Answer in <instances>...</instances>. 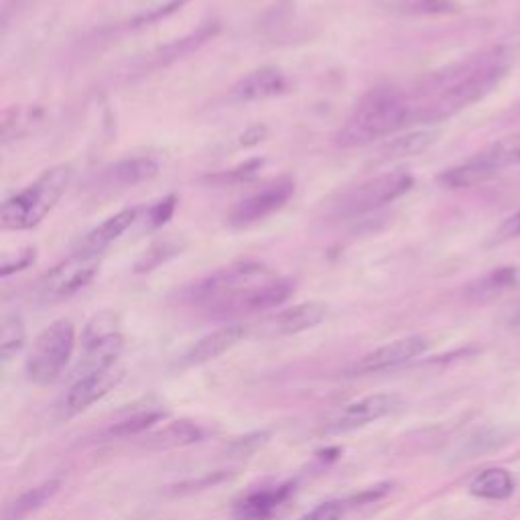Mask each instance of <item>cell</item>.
I'll list each match as a JSON object with an SVG mask.
<instances>
[{"instance_id": "20", "label": "cell", "mask_w": 520, "mask_h": 520, "mask_svg": "<svg viewBox=\"0 0 520 520\" xmlns=\"http://www.w3.org/2000/svg\"><path fill=\"white\" fill-rule=\"evenodd\" d=\"M494 175H496V171L490 165H486L480 155H474L472 159H468L462 165L445 169L437 181L447 189H468V187L488 181Z\"/></svg>"}, {"instance_id": "17", "label": "cell", "mask_w": 520, "mask_h": 520, "mask_svg": "<svg viewBox=\"0 0 520 520\" xmlns=\"http://www.w3.org/2000/svg\"><path fill=\"white\" fill-rule=\"evenodd\" d=\"M216 29H218L216 23H208V25L200 27L195 33H191V35H187V37H183V39H177V41H173V43L161 47L159 51H155L153 55L147 57V61L143 63V72H147V70H157V68H161V65H169V63H173V61H177V59L187 57V55L193 53V51H198L204 43H208V41L214 37Z\"/></svg>"}, {"instance_id": "25", "label": "cell", "mask_w": 520, "mask_h": 520, "mask_svg": "<svg viewBox=\"0 0 520 520\" xmlns=\"http://www.w3.org/2000/svg\"><path fill=\"white\" fill-rule=\"evenodd\" d=\"M185 248V242L183 240H177V238H163V240H157L153 242L135 263V271L137 273H151L155 269H159L161 265L169 263L171 258L179 256Z\"/></svg>"}, {"instance_id": "24", "label": "cell", "mask_w": 520, "mask_h": 520, "mask_svg": "<svg viewBox=\"0 0 520 520\" xmlns=\"http://www.w3.org/2000/svg\"><path fill=\"white\" fill-rule=\"evenodd\" d=\"M287 494H289V486H283L277 490L254 492L238 504L236 512L242 520H267L269 516H273V512L279 508V504L287 498Z\"/></svg>"}, {"instance_id": "11", "label": "cell", "mask_w": 520, "mask_h": 520, "mask_svg": "<svg viewBox=\"0 0 520 520\" xmlns=\"http://www.w3.org/2000/svg\"><path fill=\"white\" fill-rule=\"evenodd\" d=\"M429 348L427 338L423 336H407L399 338L390 344H384L376 348L374 352H368L366 356L358 358L350 368V376H364V374H376L384 370H393L397 366H403L417 356H421Z\"/></svg>"}, {"instance_id": "31", "label": "cell", "mask_w": 520, "mask_h": 520, "mask_svg": "<svg viewBox=\"0 0 520 520\" xmlns=\"http://www.w3.org/2000/svg\"><path fill=\"white\" fill-rule=\"evenodd\" d=\"M346 510L344 502L338 500H330V502H323L319 506H315L311 512H307L301 520H342Z\"/></svg>"}, {"instance_id": "4", "label": "cell", "mask_w": 520, "mask_h": 520, "mask_svg": "<svg viewBox=\"0 0 520 520\" xmlns=\"http://www.w3.org/2000/svg\"><path fill=\"white\" fill-rule=\"evenodd\" d=\"M74 177L72 165H55L31 185L15 193L0 208V224L7 230H31L45 220L68 191Z\"/></svg>"}, {"instance_id": "16", "label": "cell", "mask_w": 520, "mask_h": 520, "mask_svg": "<svg viewBox=\"0 0 520 520\" xmlns=\"http://www.w3.org/2000/svg\"><path fill=\"white\" fill-rule=\"evenodd\" d=\"M137 218H139L137 208H128V210H122V212L110 216L106 222H102L92 232H88L76 250L102 258V254L110 248V244L116 242L130 226H133L137 222Z\"/></svg>"}, {"instance_id": "18", "label": "cell", "mask_w": 520, "mask_h": 520, "mask_svg": "<svg viewBox=\"0 0 520 520\" xmlns=\"http://www.w3.org/2000/svg\"><path fill=\"white\" fill-rule=\"evenodd\" d=\"M157 173L159 165L153 157H133L108 167L104 173V183L108 187H133L153 179Z\"/></svg>"}, {"instance_id": "22", "label": "cell", "mask_w": 520, "mask_h": 520, "mask_svg": "<svg viewBox=\"0 0 520 520\" xmlns=\"http://www.w3.org/2000/svg\"><path fill=\"white\" fill-rule=\"evenodd\" d=\"M204 439V429L193 423V421H175L163 427L161 431L153 433L145 445L151 449H175V447H185L191 443H198Z\"/></svg>"}, {"instance_id": "19", "label": "cell", "mask_w": 520, "mask_h": 520, "mask_svg": "<svg viewBox=\"0 0 520 520\" xmlns=\"http://www.w3.org/2000/svg\"><path fill=\"white\" fill-rule=\"evenodd\" d=\"M439 139V130H413V133L390 139L380 149L382 161H401L417 157L433 147Z\"/></svg>"}, {"instance_id": "8", "label": "cell", "mask_w": 520, "mask_h": 520, "mask_svg": "<svg viewBox=\"0 0 520 520\" xmlns=\"http://www.w3.org/2000/svg\"><path fill=\"white\" fill-rule=\"evenodd\" d=\"M100 269V256L74 250V254L53 267L41 281L39 293L47 301L68 299L88 287Z\"/></svg>"}, {"instance_id": "3", "label": "cell", "mask_w": 520, "mask_h": 520, "mask_svg": "<svg viewBox=\"0 0 520 520\" xmlns=\"http://www.w3.org/2000/svg\"><path fill=\"white\" fill-rule=\"evenodd\" d=\"M415 122L413 100L395 88H376L364 94L352 114L338 130L336 143L344 149L364 147L380 139L395 137Z\"/></svg>"}, {"instance_id": "29", "label": "cell", "mask_w": 520, "mask_h": 520, "mask_svg": "<svg viewBox=\"0 0 520 520\" xmlns=\"http://www.w3.org/2000/svg\"><path fill=\"white\" fill-rule=\"evenodd\" d=\"M161 419H165V413H161V411H141V413L130 415V417L122 419L120 423L112 425L110 435H114V437H133V435H139V433L151 429Z\"/></svg>"}, {"instance_id": "15", "label": "cell", "mask_w": 520, "mask_h": 520, "mask_svg": "<svg viewBox=\"0 0 520 520\" xmlns=\"http://www.w3.org/2000/svg\"><path fill=\"white\" fill-rule=\"evenodd\" d=\"M289 90V80L283 70L275 65H263L250 74H246L234 88L232 94L240 102H258L281 96Z\"/></svg>"}, {"instance_id": "5", "label": "cell", "mask_w": 520, "mask_h": 520, "mask_svg": "<svg viewBox=\"0 0 520 520\" xmlns=\"http://www.w3.org/2000/svg\"><path fill=\"white\" fill-rule=\"evenodd\" d=\"M76 346V328L70 319H57L37 336L29 358L27 376L33 384H53L68 366Z\"/></svg>"}, {"instance_id": "23", "label": "cell", "mask_w": 520, "mask_h": 520, "mask_svg": "<svg viewBox=\"0 0 520 520\" xmlns=\"http://www.w3.org/2000/svg\"><path fill=\"white\" fill-rule=\"evenodd\" d=\"M61 488V480H47L31 490H27L25 494H21L15 502H11L5 510V520H25L27 516H31L33 512L41 510L45 504H49L55 494Z\"/></svg>"}, {"instance_id": "12", "label": "cell", "mask_w": 520, "mask_h": 520, "mask_svg": "<svg viewBox=\"0 0 520 520\" xmlns=\"http://www.w3.org/2000/svg\"><path fill=\"white\" fill-rule=\"evenodd\" d=\"M328 305L319 301H307L293 305L289 309L279 311L277 315L267 317L263 323H258V336L263 338H283V336H297L301 332L313 330L328 317Z\"/></svg>"}, {"instance_id": "6", "label": "cell", "mask_w": 520, "mask_h": 520, "mask_svg": "<svg viewBox=\"0 0 520 520\" xmlns=\"http://www.w3.org/2000/svg\"><path fill=\"white\" fill-rule=\"evenodd\" d=\"M124 348L120 317L114 311L96 313L82 334V358L76 366V378L108 372L116 366Z\"/></svg>"}, {"instance_id": "36", "label": "cell", "mask_w": 520, "mask_h": 520, "mask_svg": "<svg viewBox=\"0 0 520 520\" xmlns=\"http://www.w3.org/2000/svg\"><path fill=\"white\" fill-rule=\"evenodd\" d=\"M508 325L510 328H520V301L512 307V311L508 315Z\"/></svg>"}, {"instance_id": "21", "label": "cell", "mask_w": 520, "mask_h": 520, "mask_svg": "<svg viewBox=\"0 0 520 520\" xmlns=\"http://www.w3.org/2000/svg\"><path fill=\"white\" fill-rule=\"evenodd\" d=\"M516 482L504 468H488L480 472L472 484L470 494L482 500H508L514 494Z\"/></svg>"}, {"instance_id": "1", "label": "cell", "mask_w": 520, "mask_h": 520, "mask_svg": "<svg viewBox=\"0 0 520 520\" xmlns=\"http://www.w3.org/2000/svg\"><path fill=\"white\" fill-rule=\"evenodd\" d=\"M506 74L508 55L500 47H490L445 72L431 74L411 98L415 120L437 122L458 114L496 90Z\"/></svg>"}, {"instance_id": "35", "label": "cell", "mask_w": 520, "mask_h": 520, "mask_svg": "<svg viewBox=\"0 0 520 520\" xmlns=\"http://www.w3.org/2000/svg\"><path fill=\"white\" fill-rule=\"evenodd\" d=\"M421 7L431 13H445L453 9L451 0H421Z\"/></svg>"}, {"instance_id": "14", "label": "cell", "mask_w": 520, "mask_h": 520, "mask_svg": "<svg viewBox=\"0 0 520 520\" xmlns=\"http://www.w3.org/2000/svg\"><path fill=\"white\" fill-rule=\"evenodd\" d=\"M246 334H248V328L242 323L224 325V328L195 342L181 358V364L183 366H200V364L212 362V360L224 356L228 350H232L238 342H242L246 338Z\"/></svg>"}, {"instance_id": "26", "label": "cell", "mask_w": 520, "mask_h": 520, "mask_svg": "<svg viewBox=\"0 0 520 520\" xmlns=\"http://www.w3.org/2000/svg\"><path fill=\"white\" fill-rule=\"evenodd\" d=\"M486 165H490L496 173L504 167L520 165V133H512L490 147H486L482 153H478Z\"/></svg>"}, {"instance_id": "33", "label": "cell", "mask_w": 520, "mask_h": 520, "mask_svg": "<svg viewBox=\"0 0 520 520\" xmlns=\"http://www.w3.org/2000/svg\"><path fill=\"white\" fill-rule=\"evenodd\" d=\"M518 236H520V210L514 212L512 216H508L498 230L500 240H510V238H518Z\"/></svg>"}, {"instance_id": "32", "label": "cell", "mask_w": 520, "mask_h": 520, "mask_svg": "<svg viewBox=\"0 0 520 520\" xmlns=\"http://www.w3.org/2000/svg\"><path fill=\"white\" fill-rule=\"evenodd\" d=\"M173 212H175V198H173V195H169V198H165V200H161V202H157L155 206L149 208L147 224L151 228H159V226H163L171 220Z\"/></svg>"}, {"instance_id": "7", "label": "cell", "mask_w": 520, "mask_h": 520, "mask_svg": "<svg viewBox=\"0 0 520 520\" xmlns=\"http://www.w3.org/2000/svg\"><path fill=\"white\" fill-rule=\"evenodd\" d=\"M415 185V179L409 171L397 169L382 175H376L358 187L350 189L342 195V200L336 204V214L342 218H356L380 210L388 204L397 202L399 198Z\"/></svg>"}, {"instance_id": "13", "label": "cell", "mask_w": 520, "mask_h": 520, "mask_svg": "<svg viewBox=\"0 0 520 520\" xmlns=\"http://www.w3.org/2000/svg\"><path fill=\"white\" fill-rule=\"evenodd\" d=\"M122 380V370L112 368L108 372H98V374H88L80 376L74 380L72 388L68 390V397H65L63 409L68 415H80L88 411L94 403L104 399L110 390Z\"/></svg>"}, {"instance_id": "27", "label": "cell", "mask_w": 520, "mask_h": 520, "mask_svg": "<svg viewBox=\"0 0 520 520\" xmlns=\"http://www.w3.org/2000/svg\"><path fill=\"white\" fill-rule=\"evenodd\" d=\"M25 323L19 315H5L0 325V356L3 360H11L25 346Z\"/></svg>"}, {"instance_id": "9", "label": "cell", "mask_w": 520, "mask_h": 520, "mask_svg": "<svg viewBox=\"0 0 520 520\" xmlns=\"http://www.w3.org/2000/svg\"><path fill=\"white\" fill-rule=\"evenodd\" d=\"M293 193H295V181L291 177L275 179L263 189H258L256 193L238 202L232 208L228 222L232 226H250L256 222H263L275 212H279L293 198Z\"/></svg>"}, {"instance_id": "10", "label": "cell", "mask_w": 520, "mask_h": 520, "mask_svg": "<svg viewBox=\"0 0 520 520\" xmlns=\"http://www.w3.org/2000/svg\"><path fill=\"white\" fill-rule=\"evenodd\" d=\"M401 407H403V399L395 393L368 395L354 403L344 405L338 413H334L332 419L328 421V429L336 433L354 431L397 413Z\"/></svg>"}, {"instance_id": "28", "label": "cell", "mask_w": 520, "mask_h": 520, "mask_svg": "<svg viewBox=\"0 0 520 520\" xmlns=\"http://www.w3.org/2000/svg\"><path fill=\"white\" fill-rule=\"evenodd\" d=\"M516 279H518V271L514 267H500V269H494L492 273H488L476 285H472L470 291L474 297H488V295L510 289L512 285H516Z\"/></svg>"}, {"instance_id": "34", "label": "cell", "mask_w": 520, "mask_h": 520, "mask_svg": "<svg viewBox=\"0 0 520 520\" xmlns=\"http://www.w3.org/2000/svg\"><path fill=\"white\" fill-rule=\"evenodd\" d=\"M267 135H269L267 126H260V124L250 126V128L246 130V133L240 137V145H244V147H254V145H258V143H263V141L267 139Z\"/></svg>"}, {"instance_id": "2", "label": "cell", "mask_w": 520, "mask_h": 520, "mask_svg": "<svg viewBox=\"0 0 520 520\" xmlns=\"http://www.w3.org/2000/svg\"><path fill=\"white\" fill-rule=\"evenodd\" d=\"M295 293L291 277L260 263H232L191 289V301L212 315H248L275 309Z\"/></svg>"}, {"instance_id": "30", "label": "cell", "mask_w": 520, "mask_h": 520, "mask_svg": "<svg viewBox=\"0 0 520 520\" xmlns=\"http://www.w3.org/2000/svg\"><path fill=\"white\" fill-rule=\"evenodd\" d=\"M35 258H37V250L31 246L17 250V254L5 252L3 260H0V277H9L13 273L29 269L35 263Z\"/></svg>"}]
</instances>
